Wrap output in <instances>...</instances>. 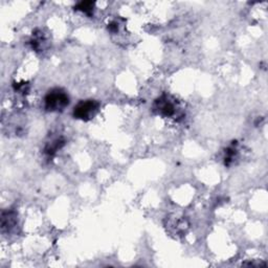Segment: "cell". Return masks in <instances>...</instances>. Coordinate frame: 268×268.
Segmentation results:
<instances>
[{
    "mask_svg": "<svg viewBox=\"0 0 268 268\" xmlns=\"http://www.w3.org/2000/svg\"><path fill=\"white\" fill-rule=\"evenodd\" d=\"M69 104L68 95L60 88L51 89L44 99V107L47 111L58 112L64 110Z\"/></svg>",
    "mask_w": 268,
    "mask_h": 268,
    "instance_id": "cell-1",
    "label": "cell"
},
{
    "mask_svg": "<svg viewBox=\"0 0 268 268\" xmlns=\"http://www.w3.org/2000/svg\"><path fill=\"white\" fill-rule=\"evenodd\" d=\"M100 108L99 102L95 100H86L79 102L74 108V116L78 120L89 121L95 117Z\"/></svg>",
    "mask_w": 268,
    "mask_h": 268,
    "instance_id": "cell-2",
    "label": "cell"
},
{
    "mask_svg": "<svg viewBox=\"0 0 268 268\" xmlns=\"http://www.w3.org/2000/svg\"><path fill=\"white\" fill-rule=\"evenodd\" d=\"M155 109L159 114L164 116H173L176 113V106L175 104L167 97L164 96L159 98L155 103Z\"/></svg>",
    "mask_w": 268,
    "mask_h": 268,
    "instance_id": "cell-3",
    "label": "cell"
},
{
    "mask_svg": "<svg viewBox=\"0 0 268 268\" xmlns=\"http://www.w3.org/2000/svg\"><path fill=\"white\" fill-rule=\"evenodd\" d=\"M63 145H64V142L61 139H56L55 141L50 142V145H48L45 148V153L48 155H53L59 149H61Z\"/></svg>",
    "mask_w": 268,
    "mask_h": 268,
    "instance_id": "cell-4",
    "label": "cell"
},
{
    "mask_svg": "<svg viewBox=\"0 0 268 268\" xmlns=\"http://www.w3.org/2000/svg\"><path fill=\"white\" fill-rule=\"evenodd\" d=\"M77 10H80L82 12H84L85 14H88V15H91L92 12L94 11V4L93 3H89V2H83L81 4L78 5L77 7Z\"/></svg>",
    "mask_w": 268,
    "mask_h": 268,
    "instance_id": "cell-5",
    "label": "cell"
}]
</instances>
